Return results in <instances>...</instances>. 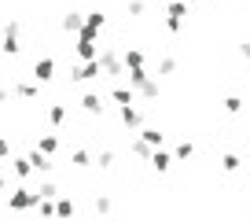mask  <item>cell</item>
Returning a JSON list of instances; mask_svg holds the SVG:
<instances>
[{"mask_svg": "<svg viewBox=\"0 0 250 221\" xmlns=\"http://www.w3.org/2000/svg\"><path fill=\"white\" fill-rule=\"evenodd\" d=\"M100 63H103V78H122L125 74V55H118L114 48H103Z\"/></svg>", "mask_w": 250, "mask_h": 221, "instance_id": "obj_1", "label": "cell"}, {"mask_svg": "<svg viewBox=\"0 0 250 221\" xmlns=\"http://www.w3.org/2000/svg\"><path fill=\"white\" fill-rule=\"evenodd\" d=\"M96 37H100V30H92V26H85V30H81V37H78V55H81V59H100Z\"/></svg>", "mask_w": 250, "mask_h": 221, "instance_id": "obj_2", "label": "cell"}, {"mask_svg": "<svg viewBox=\"0 0 250 221\" xmlns=\"http://www.w3.org/2000/svg\"><path fill=\"white\" fill-rule=\"evenodd\" d=\"M70 78L74 81H96V78H103V63L100 59H81V63L70 70Z\"/></svg>", "mask_w": 250, "mask_h": 221, "instance_id": "obj_3", "label": "cell"}, {"mask_svg": "<svg viewBox=\"0 0 250 221\" xmlns=\"http://www.w3.org/2000/svg\"><path fill=\"white\" fill-rule=\"evenodd\" d=\"M184 15H188V0H173L169 8H166V30H169V33H180Z\"/></svg>", "mask_w": 250, "mask_h": 221, "instance_id": "obj_4", "label": "cell"}, {"mask_svg": "<svg viewBox=\"0 0 250 221\" xmlns=\"http://www.w3.org/2000/svg\"><path fill=\"white\" fill-rule=\"evenodd\" d=\"M0 52H4V55H19V52H22V44H19V22H8V26H4Z\"/></svg>", "mask_w": 250, "mask_h": 221, "instance_id": "obj_5", "label": "cell"}, {"mask_svg": "<svg viewBox=\"0 0 250 221\" xmlns=\"http://www.w3.org/2000/svg\"><path fill=\"white\" fill-rule=\"evenodd\" d=\"M8 206H11V210H30V206H37V192L15 188V192H11V199H8Z\"/></svg>", "mask_w": 250, "mask_h": 221, "instance_id": "obj_6", "label": "cell"}, {"mask_svg": "<svg viewBox=\"0 0 250 221\" xmlns=\"http://www.w3.org/2000/svg\"><path fill=\"white\" fill-rule=\"evenodd\" d=\"M118 118H122V126H125V129H144V114L133 107V103L118 107Z\"/></svg>", "mask_w": 250, "mask_h": 221, "instance_id": "obj_7", "label": "cell"}, {"mask_svg": "<svg viewBox=\"0 0 250 221\" xmlns=\"http://www.w3.org/2000/svg\"><path fill=\"white\" fill-rule=\"evenodd\" d=\"M52 74H55V63H52V59H37V63H33V78H37V85H48V81H52Z\"/></svg>", "mask_w": 250, "mask_h": 221, "instance_id": "obj_8", "label": "cell"}, {"mask_svg": "<svg viewBox=\"0 0 250 221\" xmlns=\"http://www.w3.org/2000/svg\"><path fill=\"white\" fill-rule=\"evenodd\" d=\"M30 162H33V170H37V174H52V158H48V151L33 148V151H30Z\"/></svg>", "mask_w": 250, "mask_h": 221, "instance_id": "obj_9", "label": "cell"}, {"mask_svg": "<svg viewBox=\"0 0 250 221\" xmlns=\"http://www.w3.org/2000/svg\"><path fill=\"white\" fill-rule=\"evenodd\" d=\"M11 174H15L19 181H26L30 174H37V170H33V162H30V155H26V158H11Z\"/></svg>", "mask_w": 250, "mask_h": 221, "instance_id": "obj_10", "label": "cell"}, {"mask_svg": "<svg viewBox=\"0 0 250 221\" xmlns=\"http://www.w3.org/2000/svg\"><path fill=\"white\" fill-rule=\"evenodd\" d=\"M110 100H114L118 107H125V103H133V100H136V92H133V85H129V88L114 85V88H110Z\"/></svg>", "mask_w": 250, "mask_h": 221, "instance_id": "obj_11", "label": "cell"}, {"mask_svg": "<svg viewBox=\"0 0 250 221\" xmlns=\"http://www.w3.org/2000/svg\"><path fill=\"white\" fill-rule=\"evenodd\" d=\"M81 107H85L88 114H103V96H96V92H85V96H81Z\"/></svg>", "mask_w": 250, "mask_h": 221, "instance_id": "obj_12", "label": "cell"}, {"mask_svg": "<svg viewBox=\"0 0 250 221\" xmlns=\"http://www.w3.org/2000/svg\"><path fill=\"white\" fill-rule=\"evenodd\" d=\"M62 30L70 33V30H85V19H81V11H66V15H62Z\"/></svg>", "mask_w": 250, "mask_h": 221, "instance_id": "obj_13", "label": "cell"}, {"mask_svg": "<svg viewBox=\"0 0 250 221\" xmlns=\"http://www.w3.org/2000/svg\"><path fill=\"white\" fill-rule=\"evenodd\" d=\"M173 166V155H166V151H158L155 148V155H151V170H158V174H166Z\"/></svg>", "mask_w": 250, "mask_h": 221, "instance_id": "obj_14", "label": "cell"}, {"mask_svg": "<svg viewBox=\"0 0 250 221\" xmlns=\"http://www.w3.org/2000/svg\"><path fill=\"white\" fill-rule=\"evenodd\" d=\"M133 155L144 158V162H151V155H155V144H147V140L140 136V140H133Z\"/></svg>", "mask_w": 250, "mask_h": 221, "instance_id": "obj_15", "label": "cell"}, {"mask_svg": "<svg viewBox=\"0 0 250 221\" xmlns=\"http://www.w3.org/2000/svg\"><path fill=\"white\" fill-rule=\"evenodd\" d=\"M125 78H129V85L133 88H140V85H147V66H136V70H125Z\"/></svg>", "mask_w": 250, "mask_h": 221, "instance_id": "obj_16", "label": "cell"}, {"mask_svg": "<svg viewBox=\"0 0 250 221\" xmlns=\"http://www.w3.org/2000/svg\"><path fill=\"white\" fill-rule=\"evenodd\" d=\"M48 122L59 129L62 122H66V107H62V103H52V107H48Z\"/></svg>", "mask_w": 250, "mask_h": 221, "instance_id": "obj_17", "label": "cell"}, {"mask_svg": "<svg viewBox=\"0 0 250 221\" xmlns=\"http://www.w3.org/2000/svg\"><path fill=\"white\" fill-rule=\"evenodd\" d=\"M136 66H144V52L140 48H129L125 52V70H136Z\"/></svg>", "mask_w": 250, "mask_h": 221, "instance_id": "obj_18", "label": "cell"}, {"mask_svg": "<svg viewBox=\"0 0 250 221\" xmlns=\"http://www.w3.org/2000/svg\"><path fill=\"white\" fill-rule=\"evenodd\" d=\"M70 162L78 166V170H85V166H92V155H88L85 148H78V151H74V155H70Z\"/></svg>", "mask_w": 250, "mask_h": 221, "instance_id": "obj_19", "label": "cell"}, {"mask_svg": "<svg viewBox=\"0 0 250 221\" xmlns=\"http://www.w3.org/2000/svg\"><path fill=\"white\" fill-rule=\"evenodd\" d=\"M37 148H41V151H48V155H52V151H55V148H59V136H55V133H48V136H41V140H37Z\"/></svg>", "mask_w": 250, "mask_h": 221, "instance_id": "obj_20", "label": "cell"}, {"mask_svg": "<svg viewBox=\"0 0 250 221\" xmlns=\"http://www.w3.org/2000/svg\"><path fill=\"white\" fill-rule=\"evenodd\" d=\"M15 92L22 96V100H37V96H41V88H37V85H19Z\"/></svg>", "mask_w": 250, "mask_h": 221, "instance_id": "obj_21", "label": "cell"}, {"mask_svg": "<svg viewBox=\"0 0 250 221\" xmlns=\"http://www.w3.org/2000/svg\"><path fill=\"white\" fill-rule=\"evenodd\" d=\"M140 136H144L147 144H155V148L162 144V133H158V129H147V126H144V129H140Z\"/></svg>", "mask_w": 250, "mask_h": 221, "instance_id": "obj_22", "label": "cell"}, {"mask_svg": "<svg viewBox=\"0 0 250 221\" xmlns=\"http://www.w3.org/2000/svg\"><path fill=\"white\" fill-rule=\"evenodd\" d=\"M140 96H144V100H158V81H147V85H140Z\"/></svg>", "mask_w": 250, "mask_h": 221, "instance_id": "obj_23", "label": "cell"}, {"mask_svg": "<svg viewBox=\"0 0 250 221\" xmlns=\"http://www.w3.org/2000/svg\"><path fill=\"white\" fill-rule=\"evenodd\" d=\"M173 70H177V59H173V55L158 59V74H173Z\"/></svg>", "mask_w": 250, "mask_h": 221, "instance_id": "obj_24", "label": "cell"}, {"mask_svg": "<svg viewBox=\"0 0 250 221\" xmlns=\"http://www.w3.org/2000/svg\"><path fill=\"white\" fill-rule=\"evenodd\" d=\"M191 151H195V148H191V144H177V151H173V158H180V162H184V158H191Z\"/></svg>", "mask_w": 250, "mask_h": 221, "instance_id": "obj_25", "label": "cell"}, {"mask_svg": "<svg viewBox=\"0 0 250 221\" xmlns=\"http://www.w3.org/2000/svg\"><path fill=\"white\" fill-rule=\"evenodd\" d=\"M85 26H92V30H103V26H107V19H103L100 11H92V15L85 19Z\"/></svg>", "mask_w": 250, "mask_h": 221, "instance_id": "obj_26", "label": "cell"}, {"mask_svg": "<svg viewBox=\"0 0 250 221\" xmlns=\"http://www.w3.org/2000/svg\"><path fill=\"white\" fill-rule=\"evenodd\" d=\"M37 196H41V199H55V196H59V188H55L52 181H44V184H41V192H37Z\"/></svg>", "mask_w": 250, "mask_h": 221, "instance_id": "obj_27", "label": "cell"}, {"mask_svg": "<svg viewBox=\"0 0 250 221\" xmlns=\"http://www.w3.org/2000/svg\"><path fill=\"white\" fill-rule=\"evenodd\" d=\"M96 162H100V170H110V166H114V151H100Z\"/></svg>", "mask_w": 250, "mask_h": 221, "instance_id": "obj_28", "label": "cell"}, {"mask_svg": "<svg viewBox=\"0 0 250 221\" xmlns=\"http://www.w3.org/2000/svg\"><path fill=\"white\" fill-rule=\"evenodd\" d=\"M221 166H225L228 174H235V170H239V155H225V158H221Z\"/></svg>", "mask_w": 250, "mask_h": 221, "instance_id": "obj_29", "label": "cell"}, {"mask_svg": "<svg viewBox=\"0 0 250 221\" xmlns=\"http://www.w3.org/2000/svg\"><path fill=\"white\" fill-rule=\"evenodd\" d=\"M225 110H232V114H235V110H243V100H239V96H228V100H225Z\"/></svg>", "mask_w": 250, "mask_h": 221, "instance_id": "obj_30", "label": "cell"}, {"mask_svg": "<svg viewBox=\"0 0 250 221\" xmlns=\"http://www.w3.org/2000/svg\"><path fill=\"white\" fill-rule=\"evenodd\" d=\"M55 214H74V203L70 199H59V203H55Z\"/></svg>", "mask_w": 250, "mask_h": 221, "instance_id": "obj_31", "label": "cell"}, {"mask_svg": "<svg viewBox=\"0 0 250 221\" xmlns=\"http://www.w3.org/2000/svg\"><path fill=\"white\" fill-rule=\"evenodd\" d=\"M129 15H144V0H129Z\"/></svg>", "mask_w": 250, "mask_h": 221, "instance_id": "obj_32", "label": "cell"}, {"mask_svg": "<svg viewBox=\"0 0 250 221\" xmlns=\"http://www.w3.org/2000/svg\"><path fill=\"white\" fill-rule=\"evenodd\" d=\"M0 158H11V144L4 140V136H0Z\"/></svg>", "mask_w": 250, "mask_h": 221, "instance_id": "obj_33", "label": "cell"}, {"mask_svg": "<svg viewBox=\"0 0 250 221\" xmlns=\"http://www.w3.org/2000/svg\"><path fill=\"white\" fill-rule=\"evenodd\" d=\"M11 100V92H8V88H0V103H8Z\"/></svg>", "mask_w": 250, "mask_h": 221, "instance_id": "obj_34", "label": "cell"}, {"mask_svg": "<svg viewBox=\"0 0 250 221\" xmlns=\"http://www.w3.org/2000/svg\"><path fill=\"white\" fill-rule=\"evenodd\" d=\"M4 188H8V181H4V177H0V192H4Z\"/></svg>", "mask_w": 250, "mask_h": 221, "instance_id": "obj_35", "label": "cell"}, {"mask_svg": "<svg viewBox=\"0 0 250 221\" xmlns=\"http://www.w3.org/2000/svg\"><path fill=\"white\" fill-rule=\"evenodd\" d=\"M188 4H199V0H188Z\"/></svg>", "mask_w": 250, "mask_h": 221, "instance_id": "obj_36", "label": "cell"}]
</instances>
